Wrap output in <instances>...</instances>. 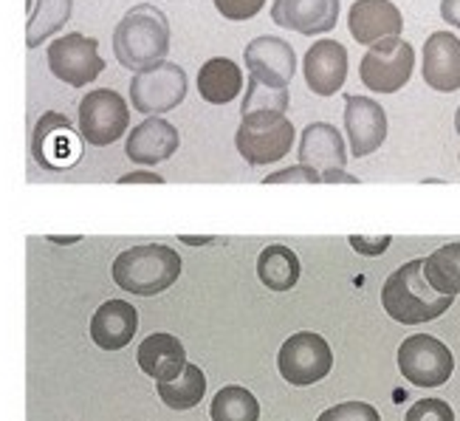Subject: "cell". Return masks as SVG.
<instances>
[{"label": "cell", "instance_id": "cell-21", "mask_svg": "<svg viewBox=\"0 0 460 421\" xmlns=\"http://www.w3.org/2000/svg\"><path fill=\"white\" fill-rule=\"evenodd\" d=\"M136 359H138V368L147 376H153L155 382H172V379L181 376L187 365V348L181 345L178 336L158 331L142 339Z\"/></svg>", "mask_w": 460, "mask_h": 421}, {"label": "cell", "instance_id": "cell-28", "mask_svg": "<svg viewBox=\"0 0 460 421\" xmlns=\"http://www.w3.org/2000/svg\"><path fill=\"white\" fill-rule=\"evenodd\" d=\"M288 88H269L249 76V88L240 105V116L249 113H286L288 111Z\"/></svg>", "mask_w": 460, "mask_h": 421}, {"label": "cell", "instance_id": "cell-11", "mask_svg": "<svg viewBox=\"0 0 460 421\" xmlns=\"http://www.w3.org/2000/svg\"><path fill=\"white\" fill-rule=\"evenodd\" d=\"M31 156L46 170H68L79 158V139L63 113H43L31 136Z\"/></svg>", "mask_w": 460, "mask_h": 421}, {"label": "cell", "instance_id": "cell-13", "mask_svg": "<svg viewBox=\"0 0 460 421\" xmlns=\"http://www.w3.org/2000/svg\"><path fill=\"white\" fill-rule=\"evenodd\" d=\"M345 130L348 145L356 158L376 153L387 139V113L385 108L367 96H345Z\"/></svg>", "mask_w": 460, "mask_h": 421}, {"label": "cell", "instance_id": "cell-12", "mask_svg": "<svg viewBox=\"0 0 460 421\" xmlns=\"http://www.w3.org/2000/svg\"><path fill=\"white\" fill-rule=\"evenodd\" d=\"M243 63L252 79L269 88H288L291 76L296 71V54L291 43L271 34L254 37L243 51Z\"/></svg>", "mask_w": 460, "mask_h": 421}, {"label": "cell", "instance_id": "cell-9", "mask_svg": "<svg viewBox=\"0 0 460 421\" xmlns=\"http://www.w3.org/2000/svg\"><path fill=\"white\" fill-rule=\"evenodd\" d=\"M277 368L288 385L308 388L323 382L333 368V351L323 336L314 331H299L288 336L277 354Z\"/></svg>", "mask_w": 460, "mask_h": 421}, {"label": "cell", "instance_id": "cell-32", "mask_svg": "<svg viewBox=\"0 0 460 421\" xmlns=\"http://www.w3.org/2000/svg\"><path fill=\"white\" fill-rule=\"evenodd\" d=\"M283 182H291V184H319L323 182V175H319L316 170L311 167H286V170H277L271 175H266V184H283Z\"/></svg>", "mask_w": 460, "mask_h": 421}, {"label": "cell", "instance_id": "cell-19", "mask_svg": "<svg viewBox=\"0 0 460 421\" xmlns=\"http://www.w3.org/2000/svg\"><path fill=\"white\" fill-rule=\"evenodd\" d=\"M296 156H299V165L316 170L319 175L328 170H345L348 165L345 139L328 122H314L303 130Z\"/></svg>", "mask_w": 460, "mask_h": 421}, {"label": "cell", "instance_id": "cell-5", "mask_svg": "<svg viewBox=\"0 0 460 421\" xmlns=\"http://www.w3.org/2000/svg\"><path fill=\"white\" fill-rule=\"evenodd\" d=\"M415 68V51L402 37H385L367 49L358 63V76L376 94L402 91Z\"/></svg>", "mask_w": 460, "mask_h": 421}, {"label": "cell", "instance_id": "cell-22", "mask_svg": "<svg viewBox=\"0 0 460 421\" xmlns=\"http://www.w3.org/2000/svg\"><path fill=\"white\" fill-rule=\"evenodd\" d=\"M243 88V74L234 59L212 57L198 71V94H201L209 105H229L232 99L240 96Z\"/></svg>", "mask_w": 460, "mask_h": 421}, {"label": "cell", "instance_id": "cell-31", "mask_svg": "<svg viewBox=\"0 0 460 421\" xmlns=\"http://www.w3.org/2000/svg\"><path fill=\"white\" fill-rule=\"evenodd\" d=\"M212 4L226 20H252L266 6V0H212Z\"/></svg>", "mask_w": 460, "mask_h": 421}, {"label": "cell", "instance_id": "cell-37", "mask_svg": "<svg viewBox=\"0 0 460 421\" xmlns=\"http://www.w3.org/2000/svg\"><path fill=\"white\" fill-rule=\"evenodd\" d=\"M455 130H457V136H460V105H457V113H455Z\"/></svg>", "mask_w": 460, "mask_h": 421}, {"label": "cell", "instance_id": "cell-14", "mask_svg": "<svg viewBox=\"0 0 460 421\" xmlns=\"http://www.w3.org/2000/svg\"><path fill=\"white\" fill-rule=\"evenodd\" d=\"M271 20L286 31L296 34H325L339 23V0H274Z\"/></svg>", "mask_w": 460, "mask_h": 421}, {"label": "cell", "instance_id": "cell-16", "mask_svg": "<svg viewBox=\"0 0 460 421\" xmlns=\"http://www.w3.org/2000/svg\"><path fill=\"white\" fill-rule=\"evenodd\" d=\"M178 145H181V136H178L172 122L158 119V116H147L145 122H138L128 133L125 153L138 167H155V165L167 162V158L178 150Z\"/></svg>", "mask_w": 460, "mask_h": 421}, {"label": "cell", "instance_id": "cell-4", "mask_svg": "<svg viewBox=\"0 0 460 421\" xmlns=\"http://www.w3.org/2000/svg\"><path fill=\"white\" fill-rule=\"evenodd\" d=\"M234 148L252 167L283 162L294 148V125L286 113H249L240 116Z\"/></svg>", "mask_w": 460, "mask_h": 421}, {"label": "cell", "instance_id": "cell-29", "mask_svg": "<svg viewBox=\"0 0 460 421\" xmlns=\"http://www.w3.org/2000/svg\"><path fill=\"white\" fill-rule=\"evenodd\" d=\"M316 421H382V416L367 402H342L328 408Z\"/></svg>", "mask_w": 460, "mask_h": 421}, {"label": "cell", "instance_id": "cell-3", "mask_svg": "<svg viewBox=\"0 0 460 421\" xmlns=\"http://www.w3.org/2000/svg\"><path fill=\"white\" fill-rule=\"evenodd\" d=\"M113 283L138 297L167 291L181 274V255L164 244H145L125 249L113 260Z\"/></svg>", "mask_w": 460, "mask_h": 421}, {"label": "cell", "instance_id": "cell-1", "mask_svg": "<svg viewBox=\"0 0 460 421\" xmlns=\"http://www.w3.org/2000/svg\"><path fill=\"white\" fill-rule=\"evenodd\" d=\"M113 54L130 71H145L170 54V20L153 4L133 6L113 31Z\"/></svg>", "mask_w": 460, "mask_h": 421}, {"label": "cell", "instance_id": "cell-10", "mask_svg": "<svg viewBox=\"0 0 460 421\" xmlns=\"http://www.w3.org/2000/svg\"><path fill=\"white\" fill-rule=\"evenodd\" d=\"M49 68L66 85L83 88L105 71V59L93 37L71 31L49 46Z\"/></svg>", "mask_w": 460, "mask_h": 421}, {"label": "cell", "instance_id": "cell-36", "mask_svg": "<svg viewBox=\"0 0 460 421\" xmlns=\"http://www.w3.org/2000/svg\"><path fill=\"white\" fill-rule=\"evenodd\" d=\"M323 182H325V184H336V182L356 184L358 178H356V175H350V173H345V170H328V173H323Z\"/></svg>", "mask_w": 460, "mask_h": 421}, {"label": "cell", "instance_id": "cell-27", "mask_svg": "<svg viewBox=\"0 0 460 421\" xmlns=\"http://www.w3.org/2000/svg\"><path fill=\"white\" fill-rule=\"evenodd\" d=\"M212 421H260V405L254 393L240 385H226L212 399Z\"/></svg>", "mask_w": 460, "mask_h": 421}, {"label": "cell", "instance_id": "cell-24", "mask_svg": "<svg viewBox=\"0 0 460 421\" xmlns=\"http://www.w3.org/2000/svg\"><path fill=\"white\" fill-rule=\"evenodd\" d=\"M155 393L162 396V402L172 410H190L204 399L207 393V376L204 371L187 363L181 376L172 379V382H155Z\"/></svg>", "mask_w": 460, "mask_h": 421}, {"label": "cell", "instance_id": "cell-25", "mask_svg": "<svg viewBox=\"0 0 460 421\" xmlns=\"http://www.w3.org/2000/svg\"><path fill=\"white\" fill-rule=\"evenodd\" d=\"M424 277L438 294H460V240L435 249L424 260Z\"/></svg>", "mask_w": 460, "mask_h": 421}, {"label": "cell", "instance_id": "cell-17", "mask_svg": "<svg viewBox=\"0 0 460 421\" xmlns=\"http://www.w3.org/2000/svg\"><path fill=\"white\" fill-rule=\"evenodd\" d=\"M348 29L356 43L370 49L385 37H402L404 17L390 0H356L348 12Z\"/></svg>", "mask_w": 460, "mask_h": 421}, {"label": "cell", "instance_id": "cell-23", "mask_svg": "<svg viewBox=\"0 0 460 421\" xmlns=\"http://www.w3.org/2000/svg\"><path fill=\"white\" fill-rule=\"evenodd\" d=\"M257 277L271 291H288L299 280V257L283 244H271L257 257Z\"/></svg>", "mask_w": 460, "mask_h": 421}, {"label": "cell", "instance_id": "cell-26", "mask_svg": "<svg viewBox=\"0 0 460 421\" xmlns=\"http://www.w3.org/2000/svg\"><path fill=\"white\" fill-rule=\"evenodd\" d=\"M71 0H37V6L29 17L26 26V46L37 49L43 40H49L54 31H59L71 17Z\"/></svg>", "mask_w": 460, "mask_h": 421}, {"label": "cell", "instance_id": "cell-20", "mask_svg": "<svg viewBox=\"0 0 460 421\" xmlns=\"http://www.w3.org/2000/svg\"><path fill=\"white\" fill-rule=\"evenodd\" d=\"M138 328V314L125 300H108L91 317V339L102 351H122Z\"/></svg>", "mask_w": 460, "mask_h": 421}, {"label": "cell", "instance_id": "cell-35", "mask_svg": "<svg viewBox=\"0 0 460 421\" xmlns=\"http://www.w3.org/2000/svg\"><path fill=\"white\" fill-rule=\"evenodd\" d=\"M441 17L460 31V0H441Z\"/></svg>", "mask_w": 460, "mask_h": 421}, {"label": "cell", "instance_id": "cell-18", "mask_svg": "<svg viewBox=\"0 0 460 421\" xmlns=\"http://www.w3.org/2000/svg\"><path fill=\"white\" fill-rule=\"evenodd\" d=\"M421 74L432 91L452 94L460 88V40L452 31H435L427 37Z\"/></svg>", "mask_w": 460, "mask_h": 421}, {"label": "cell", "instance_id": "cell-7", "mask_svg": "<svg viewBox=\"0 0 460 421\" xmlns=\"http://www.w3.org/2000/svg\"><path fill=\"white\" fill-rule=\"evenodd\" d=\"M130 125V108L122 94L96 88L79 103V136L93 148H108L125 136Z\"/></svg>", "mask_w": 460, "mask_h": 421}, {"label": "cell", "instance_id": "cell-33", "mask_svg": "<svg viewBox=\"0 0 460 421\" xmlns=\"http://www.w3.org/2000/svg\"><path fill=\"white\" fill-rule=\"evenodd\" d=\"M348 244L358 252V255H365V257H378V255H385L393 244V237L390 235H376V237H367V235H350L348 237Z\"/></svg>", "mask_w": 460, "mask_h": 421}, {"label": "cell", "instance_id": "cell-34", "mask_svg": "<svg viewBox=\"0 0 460 421\" xmlns=\"http://www.w3.org/2000/svg\"><path fill=\"white\" fill-rule=\"evenodd\" d=\"M164 178L158 173H150V170H136V173H128L119 178V184H162Z\"/></svg>", "mask_w": 460, "mask_h": 421}, {"label": "cell", "instance_id": "cell-15", "mask_svg": "<svg viewBox=\"0 0 460 421\" xmlns=\"http://www.w3.org/2000/svg\"><path fill=\"white\" fill-rule=\"evenodd\" d=\"M305 85L316 96H333L342 91L348 79V51L336 40H316V43L305 51Z\"/></svg>", "mask_w": 460, "mask_h": 421}, {"label": "cell", "instance_id": "cell-2", "mask_svg": "<svg viewBox=\"0 0 460 421\" xmlns=\"http://www.w3.org/2000/svg\"><path fill=\"white\" fill-rule=\"evenodd\" d=\"M455 297L438 294L424 277V260L398 266L382 289L385 311L402 326H424L449 311Z\"/></svg>", "mask_w": 460, "mask_h": 421}, {"label": "cell", "instance_id": "cell-6", "mask_svg": "<svg viewBox=\"0 0 460 421\" xmlns=\"http://www.w3.org/2000/svg\"><path fill=\"white\" fill-rule=\"evenodd\" d=\"M190 83L181 66L175 63H155L145 71H136L133 83H130V99L133 108L145 116H155V113H167L172 108H178L187 99Z\"/></svg>", "mask_w": 460, "mask_h": 421}, {"label": "cell", "instance_id": "cell-8", "mask_svg": "<svg viewBox=\"0 0 460 421\" xmlns=\"http://www.w3.org/2000/svg\"><path fill=\"white\" fill-rule=\"evenodd\" d=\"M398 371L415 388H441L452 379V351L429 334H412L398 348Z\"/></svg>", "mask_w": 460, "mask_h": 421}, {"label": "cell", "instance_id": "cell-30", "mask_svg": "<svg viewBox=\"0 0 460 421\" xmlns=\"http://www.w3.org/2000/svg\"><path fill=\"white\" fill-rule=\"evenodd\" d=\"M404 421H455V410L444 399H421L407 410Z\"/></svg>", "mask_w": 460, "mask_h": 421}]
</instances>
